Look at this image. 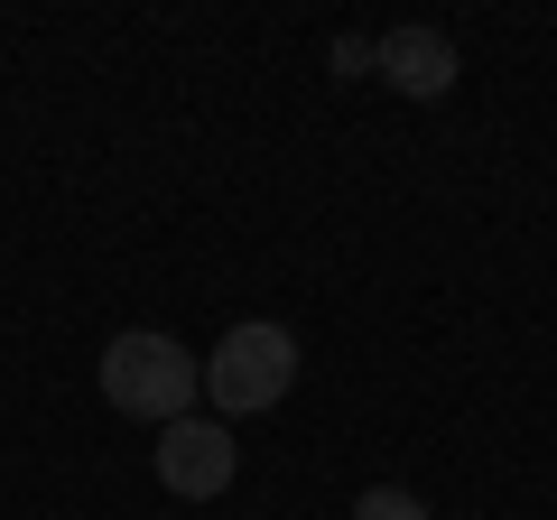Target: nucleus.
<instances>
[{"label": "nucleus", "instance_id": "nucleus-3", "mask_svg": "<svg viewBox=\"0 0 557 520\" xmlns=\"http://www.w3.org/2000/svg\"><path fill=\"white\" fill-rule=\"evenodd\" d=\"M233 474H242V446H233V428H223V419H177V428H159V483H168L177 502L233 493Z\"/></svg>", "mask_w": 557, "mask_h": 520}, {"label": "nucleus", "instance_id": "nucleus-2", "mask_svg": "<svg viewBox=\"0 0 557 520\" xmlns=\"http://www.w3.org/2000/svg\"><path fill=\"white\" fill-rule=\"evenodd\" d=\"M288 381H298V335L278 317H242L233 335L205 354V400L223 419H260V409L288 400Z\"/></svg>", "mask_w": 557, "mask_h": 520}, {"label": "nucleus", "instance_id": "nucleus-4", "mask_svg": "<svg viewBox=\"0 0 557 520\" xmlns=\"http://www.w3.org/2000/svg\"><path fill=\"white\" fill-rule=\"evenodd\" d=\"M372 75L391 84V94H409V102H446L456 75H465V57H456L446 28L409 20V28H391V38H372Z\"/></svg>", "mask_w": 557, "mask_h": 520}, {"label": "nucleus", "instance_id": "nucleus-6", "mask_svg": "<svg viewBox=\"0 0 557 520\" xmlns=\"http://www.w3.org/2000/svg\"><path fill=\"white\" fill-rule=\"evenodd\" d=\"M335 75H372V38H335Z\"/></svg>", "mask_w": 557, "mask_h": 520}, {"label": "nucleus", "instance_id": "nucleus-1", "mask_svg": "<svg viewBox=\"0 0 557 520\" xmlns=\"http://www.w3.org/2000/svg\"><path fill=\"white\" fill-rule=\"evenodd\" d=\"M94 372H102V400H112L121 419H149V428L196 419V400H205V362L186 354L177 335H159V325H131V335H112Z\"/></svg>", "mask_w": 557, "mask_h": 520}, {"label": "nucleus", "instance_id": "nucleus-5", "mask_svg": "<svg viewBox=\"0 0 557 520\" xmlns=\"http://www.w3.org/2000/svg\"><path fill=\"white\" fill-rule=\"evenodd\" d=\"M354 520H428V502L399 483H372V493H354Z\"/></svg>", "mask_w": 557, "mask_h": 520}]
</instances>
